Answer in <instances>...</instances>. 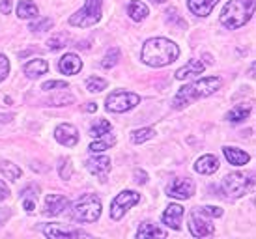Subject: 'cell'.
<instances>
[{
    "label": "cell",
    "instance_id": "obj_1",
    "mask_svg": "<svg viewBox=\"0 0 256 239\" xmlns=\"http://www.w3.org/2000/svg\"><path fill=\"white\" fill-rule=\"evenodd\" d=\"M180 56L178 45L166 38H152L144 43L140 58L150 68H164Z\"/></svg>",
    "mask_w": 256,
    "mask_h": 239
},
{
    "label": "cell",
    "instance_id": "obj_2",
    "mask_svg": "<svg viewBox=\"0 0 256 239\" xmlns=\"http://www.w3.org/2000/svg\"><path fill=\"white\" fill-rule=\"evenodd\" d=\"M220 78L219 77H204L194 80L192 84H187L184 88H180L176 98L172 101V106L174 108H184L185 105H191L192 101L202 98H208L212 96L214 92H217L220 88Z\"/></svg>",
    "mask_w": 256,
    "mask_h": 239
},
{
    "label": "cell",
    "instance_id": "obj_3",
    "mask_svg": "<svg viewBox=\"0 0 256 239\" xmlns=\"http://www.w3.org/2000/svg\"><path fill=\"white\" fill-rule=\"evenodd\" d=\"M254 12V0H230L222 14H220V24L228 30L242 28L247 24Z\"/></svg>",
    "mask_w": 256,
    "mask_h": 239
},
{
    "label": "cell",
    "instance_id": "obj_4",
    "mask_svg": "<svg viewBox=\"0 0 256 239\" xmlns=\"http://www.w3.org/2000/svg\"><path fill=\"white\" fill-rule=\"evenodd\" d=\"M101 217V200L96 194H84L73 206V218L78 222H96Z\"/></svg>",
    "mask_w": 256,
    "mask_h": 239
},
{
    "label": "cell",
    "instance_id": "obj_5",
    "mask_svg": "<svg viewBox=\"0 0 256 239\" xmlns=\"http://www.w3.org/2000/svg\"><path fill=\"white\" fill-rule=\"evenodd\" d=\"M101 4H103V0H86L84 6L70 17V24L78 26V28L94 26L101 19Z\"/></svg>",
    "mask_w": 256,
    "mask_h": 239
},
{
    "label": "cell",
    "instance_id": "obj_6",
    "mask_svg": "<svg viewBox=\"0 0 256 239\" xmlns=\"http://www.w3.org/2000/svg\"><path fill=\"white\" fill-rule=\"evenodd\" d=\"M138 101L140 98L133 94V92H128V90H116L112 92L110 96L107 98L105 101V105H107V110L108 112H126L129 108H133V106L138 105Z\"/></svg>",
    "mask_w": 256,
    "mask_h": 239
},
{
    "label": "cell",
    "instance_id": "obj_7",
    "mask_svg": "<svg viewBox=\"0 0 256 239\" xmlns=\"http://www.w3.org/2000/svg\"><path fill=\"white\" fill-rule=\"evenodd\" d=\"M252 176L247 178V174H242V172H234V174H228L224 180H222V189L226 194L234 198H240L243 194H247V190L252 187Z\"/></svg>",
    "mask_w": 256,
    "mask_h": 239
},
{
    "label": "cell",
    "instance_id": "obj_8",
    "mask_svg": "<svg viewBox=\"0 0 256 239\" xmlns=\"http://www.w3.org/2000/svg\"><path fill=\"white\" fill-rule=\"evenodd\" d=\"M140 202V194L135 192V190H122L118 196L112 200V204H110V217L114 220H120L128 210H131L135 204Z\"/></svg>",
    "mask_w": 256,
    "mask_h": 239
},
{
    "label": "cell",
    "instance_id": "obj_9",
    "mask_svg": "<svg viewBox=\"0 0 256 239\" xmlns=\"http://www.w3.org/2000/svg\"><path fill=\"white\" fill-rule=\"evenodd\" d=\"M189 230L192 238H206V236H214L215 226L200 210H192L189 213Z\"/></svg>",
    "mask_w": 256,
    "mask_h": 239
},
{
    "label": "cell",
    "instance_id": "obj_10",
    "mask_svg": "<svg viewBox=\"0 0 256 239\" xmlns=\"http://www.w3.org/2000/svg\"><path fill=\"white\" fill-rule=\"evenodd\" d=\"M166 194L170 198L178 200H187L194 194V183L189 178H176L166 185Z\"/></svg>",
    "mask_w": 256,
    "mask_h": 239
},
{
    "label": "cell",
    "instance_id": "obj_11",
    "mask_svg": "<svg viewBox=\"0 0 256 239\" xmlns=\"http://www.w3.org/2000/svg\"><path fill=\"white\" fill-rule=\"evenodd\" d=\"M86 168L90 170L94 176L100 178L101 182H107V176L112 168V164H110V159L103 155V157H90L86 161Z\"/></svg>",
    "mask_w": 256,
    "mask_h": 239
},
{
    "label": "cell",
    "instance_id": "obj_12",
    "mask_svg": "<svg viewBox=\"0 0 256 239\" xmlns=\"http://www.w3.org/2000/svg\"><path fill=\"white\" fill-rule=\"evenodd\" d=\"M54 138H56L60 144H64L68 148H73L78 142V131L77 127L72 126V124H62L54 129Z\"/></svg>",
    "mask_w": 256,
    "mask_h": 239
},
{
    "label": "cell",
    "instance_id": "obj_13",
    "mask_svg": "<svg viewBox=\"0 0 256 239\" xmlns=\"http://www.w3.org/2000/svg\"><path fill=\"white\" fill-rule=\"evenodd\" d=\"M68 208H70V200L64 194H49L45 200V215H49V217L62 215Z\"/></svg>",
    "mask_w": 256,
    "mask_h": 239
},
{
    "label": "cell",
    "instance_id": "obj_14",
    "mask_svg": "<svg viewBox=\"0 0 256 239\" xmlns=\"http://www.w3.org/2000/svg\"><path fill=\"white\" fill-rule=\"evenodd\" d=\"M185 215V210L180 204H170L163 213V222L166 226H170L174 230H180L182 226V218Z\"/></svg>",
    "mask_w": 256,
    "mask_h": 239
},
{
    "label": "cell",
    "instance_id": "obj_15",
    "mask_svg": "<svg viewBox=\"0 0 256 239\" xmlns=\"http://www.w3.org/2000/svg\"><path fill=\"white\" fill-rule=\"evenodd\" d=\"M43 234L47 238H90V234L80 232V230H66V228H60L58 224H45L43 226Z\"/></svg>",
    "mask_w": 256,
    "mask_h": 239
},
{
    "label": "cell",
    "instance_id": "obj_16",
    "mask_svg": "<svg viewBox=\"0 0 256 239\" xmlns=\"http://www.w3.org/2000/svg\"><path fill=\"white\" fill-rule=\"evenodd\" d=\"M58 70L62 71L64 75H77L78 71L82 70V60L73 54V52H68L66 56H62V60L58 62Z\"/></svg>",
    "mask_w": 256,
    "mask_h": 239
},
{
    "label": "cell",
    "instance_id": "obj_17",
    "mask_svg": "<svg viewBox=\"0 0 256 239\" xmlns=\"http://www.w3.org/2000/svg\"><path fill=\"white\" fill-rule=\"evenodd\" d=\"M194 170H196L198 174H206V176L215 174V172L219 170V159L212 154L202 155L198 161H196V164H194Z\"/></svg>",
    "mask_w": 256,
    "mask_h": 239
},
{
    "label": "cell",
    "instance_id": "obj_18",
    "mask_svg": "<svg viewBox=\"0 0 256 239\" xmlns=\"http://www.w3.org/2000/svg\"><path fill=\"white\" fill-rule=\"evenodd\" d=\"M224 152V157H226L228 162H232L234 166H243V164H247L250 161V155L247 152H243L240 148H232V146H224L222 148Z\"/></svg>",
    "mask_w": 256,
    "mask_h": 239
},
{
    "label": "cell",
    "instance_id": "obj_19",
    "mask_svg": "<svg viewBox=\"0 0 256 239\" xmlns=\"http://www.w3.org/2000/svg\"><path fill=\"white\" fill-rule=\"evenodd\" d=\"M38 196H40V187L36 185H28L21 190V198H22V208L26 210V213H32L36 210V202Z\"/></svg>",
    "mask_w": 256,
    "mask_h": 239
},
{
    "label": "cell",
    "instance_id": "obj_20",
    "mask_svg": "<svg viewBox=\"0 0 256 239\" xmlns=\"http://www.w3.org/2000/svg\"><path fill=\"white\" fill-rule=\"evenodd\" d=\"M204 70H206V66L200 62V60H189L184 68H180V70L176 71V78H178V80H184V78L192 77V75H200Z\"/></svg>",
    "mask_w": 256,
    "mask_h": 239
},
{
    "label": "cell",
    "instance_id": "obj_21",
    "mask_svg": "<svg viewBox=\"0 0 256 239\" xmlns=\"http://www.w3.org/2000/svg\"><path fill=\"white\" fill-rule=\"evenodd\" d=\"M217 2L219 0H189V10H191V14L198 15V17H206L212 14Z\"/></svg>",
    "mask_w": 256,
    "mask_h": 239
},
{
    "label": "cell",
    "instance_id": "obj_22",
    "mask_svg": "<svg viewBox=\"0 0 256 239\" xmlns=\"http://www.w3.org/2000/svg\"><path fill=\"white\" fill-rule=\"evenodd\" d=\"M49 70V64L45 62L43 58H36V60H30L28 64H24V75H28V77H40V75H45Z\"/></svg>",
    "mask_w": 256,
    "mask_h": 239
},
{
    "label": "cell",
    "instance_id": "obj_23",
    "mask_svg": "<svg viewBox=\"0 0 256 239\" xmlns=\"http://www.w3.org/2000/svg\"><path fill=\"white\" fill-rule=\"evenodd\" d=\"M150 238H166V232L161 230L159 226L152 224V222H144L136 230V239H150Z\"/></svg>",
    "mask_w": 256,
    "mask_h": 239
},
{
    "label": "cell",
    "instance_id": "obj_24",
    "mask_svg": "<svg viewBox=\"0 0 256 239\" xmlns=\"http://www.w3.org/2000/svg\"><path fill=\"white\" fill-rule=\"evenodd\" d=\"M128 14L133 21L138 22V21H142V19H146V15H148V6L142 4L140 0H131L128 6Z\"/></svg>",
    "mask_w": 256,
    "mask_h": 239
},
{
    "label": "cell",
    "instance_id": "obj_25",
    "mask_svg": "<svg viewBox=\"0 0 256 239\" xmlns=\"http://www.w3.org/2000/svg\"><path fill=\"white\" fill-rule=\"evenodd\" d=\"M17 15L21 19H34V17L40 15V10H38V6L32 0H21L19 6H17Z\"/></svg>",
    "mask_w": 256,
    "mask_h": 239
},
{
    "label": "cell",
    "instance_id": "obj_26",
    "mask_svg": "<svg viewBox=\"0 0 256 239\" xmlns=\"http://www.w3.org/2000/svg\"><path fill=\"white\" fill-rule=\"evenodd\" d=\"M250 114V105H236L230 112L226 114V120L232 124H240L243 120H247Z\"/></svg>",
    "mask_w": 256,
    "mask_h": 239
},
{
    "label": "cell",
    "instance_id": "obj_27",
    "mask_svg": "<svg viewBox=\"0 0 256 239\" xmlns=\"http://www.w3.org/2000/svg\"><path fill=\"white\" fill-rule=\"evenodd\" d=\"M110 129H112L110 122L101 118L92 126V129H90V136H92V138H101V136H105V134L110 133Z\"/></svg>",
    "mask_w": 256,
    "mask_h": 239
},
{
    "label": "cell",
    "instance_id": "obj_28",
    "mask_svg": "<svg viewBox=\"0 0 256 239\" xmlns=\"http://www.w3.org/2000/svg\"><path fill=\"white\" fill-rule=\"evenodd\" d=\"M0 172H2L8 180H12V182L19 180V178H21V174H22V170L19 168L17 164H14V162H10V161L0 162Z\"/></svg>",
    "mask_w": 256,
    "mask_h": 239
},
{
    "label": "cell",
    "instance_id": "obj_29",
    "mask_svg": "<svg viewBox=\"0 0 256 239\" xmlns=\"http://www.w3.org/2000/svg\"><path fill=\"white\" fill-rule=\"evenodd\" d=\"M156 136V129H152V127H144V129H136L131 133V140L135 142V144H142V142L150 140V138H154Z\"/></svg>",
    "mask_w": 256,
    "mask_h": 239
},
{
    "label": "cell",
    "instance_id": "obj_30",
    "mask_svg": "<svg viewBox=\"0 0 256 239\" xmlns=\"http://www.w3.org/2000/svg\"><path fill=\"white\" fill-rule=\"evenodd\" d=\"M114 144H116V138L108 133L107 140H101V138H98V142H92V144H90V152H92V154H101V152L108 150L110 146H114Z\"/></svg>",
    "mask_w": 256,
    "mask_h": 239
},
{
    "label": "cell",
    "instance_id": "obj_31",
    "mask_svg": "<svg viewBox=\"0 0 256 239\" xmlns=\"http://www.w3.org/2000/svg\"><path fill=\"white\" fill-rule=\"evenodd\" d=\"M107 88V80L100 77H88L86 78V90L92 92V94H100Z\"/></svg>",
    "mask_w": 256,
    "mask_h": 239
},
{
    "label": "cell",
    "instance_id": "obj_32",
    "mask_svg": "<svg viewBox=\"0 0 256 239\" xmlns=\"http://www.w3.org/2000/svg\"><path fill=\"white\" fill-rule=\"evenodd\" d=\"M68 42H70V36L66 34V32H58V34H54L49 40V49L50 50L62 49V47H66V45H68Z\"/></svg>",
    "mask_w": 256,
    "mask_h": 239
},
{
    "label": "cell",
    "instance_id": "obj_33",
    "mask_svg": "<svg viewBox=\"0 0 256 239\" xmlns=\"http://www.w3.org/2000/svg\"><path fill=\"white\" fill-rule=\"evenodd\" d=\"M118 60H120V49H116V47H114V49H110L107 54H105V58H103L101 66H103L105 70H110L112 66H116V64H118Z\"/></svg>",
    "mask_w": 256,
    "mask_h": 239
},
{
    "label": "cell",
    "instance_id": "obj_34",
    "mask_svg": "<svg viewBox=\"0 0 256 239\" xmlns=\"http://www.w3.org/2000/svg\"><path fill=\"white\" fill-rule=\"evenodd\" d=\"M58 172H60V178H62V180H70L73 174L72 161L66 159V157H62V159H60V164H58Z\"/></svg>",
    "mask_w": 256,
    "mask_h": 239
},
{
    "label": "cell",
    "instance_id": "obj_35",
    "mask_svg": "<svg viewBox=\"0 0 256 239\" xmlns=\"http://www.w3.org/2000/svg\"><path fill=\"white\" fill-rule=\"evenodd\" d=\"M200 211H202L206 217H212V218L222 217V210L217 208V206H204V208H200Z\"/></svg>",
    "mask_w": 256,
    "mask_h": 239
},
{
    "label": "cell",
    "instance_id": "obj_36",
    "mask_svg": "<svg viewBox=\"0 0 256 239\" xmlns=\"http://www.w3.org/2000/svg\"><path fill=\"white\" fill-rule=\"evenodd\" d=\"M166 21L170 22V24H174V22H178L180 28H185V26H187L184 19H182V17L178 15V10H168V12H166Z\"/></svg>",
    "mask_w": 256,
    "mask_h": 239
},
{
    "label": "cell",
    "instance_id": "obj_37",
    "mask_svg": "<svg viewBox=\"0 0 256 239\" xmlns=\"http://www.w3.org/2000/svg\"><path fill=\"white\" fill-rule=\"evenodd\" d=\"M50 26H52V19L45 17V19H42L40 22H32V24H30V30H32V32H38V30L42 32V30H47V28H50Z\"/></svg>",
    "mask_w": 256,
    "mask_h": 239
},
{
    "label": "cell",
    "instance_id": "obj_38",
    "mask_svg": "<svg viewBox=\"0 0 256 239\" xmlns=\"http://www.w3.org/2000/svg\"><path fill=\"white\" fill-rule=\"evenodd\" d=\"M54 88H62V90H68V82L66 80H49V82H45L42 86V90L49 92V90H54Z\"/></svg>",
    "mask_w": 256,
    "mask_h": 239
},
{
    "label": "cell",
    "instance_id": "obj_39",
    "mask_svg": "<svg viewBox=\"0 0 256 239\" xmlns=\"http://www.w3.org/2000/svg\"><path fill=\"white\" fill-rule=\"evenodd\" d=\"M72 101H73V98L66 90H64V96H56V98L50 99V103H52V105H56V106L68 105V103H72Z\"/></svg>",
    "mask_w": 256,
    "mask_h": 239
},
{
    "label": "cell",
    "instance_id": "obj_40",
    "mask_svg": "<svg viewBox=\"0 0 256 239\" xmlns=\"http://www.w3.org/2000/svg\"><path fill=\"white\" fill-rule=\"evenodd\" d=\"M8 73H10V62L4 54H0V82L8 77Z\"/></svg>",
    "mask_w": 256,
    "mask_h": 239
},
{
    "label": "cell",
    "instance_id": "obj_41",
    "mask_svg": "<svg viewBox=\"0 0 256 239\" xmlns=\"http://www.w3.org/2000/svg\"><path fill=\"white\" fill-rule=\"evenodd\" d=\"M135 182L138 183V185H144V183H148V174L144 172V170H135Z\"/></svg>",
    "mask_w": 256,
    "mask_h": 239
},
{
    "label": "cell",
    "instance_id": "obj_42",
    "mask_svg": "<svg viewBox=\"0 0 256 239\" xmlns=\"http://www.w3.org/2000/svg\"><path fill=\"white\" fill-rule=\"evenodd\" d=\"M10 196V189H8V185L2 180H0V200H6Z\"/></svg>",
    "mask_w": 256,
    "mask_h": 239
},
{
    "label": "cell",
    "instance_id": "obj_43",
    "mask_svg": "<svg viewBox=\"0 0 256 239\" xmlns=\"http://www.w3.org/2000/svg\"><path fill=\"white\" fill-rule=\"evenodd\" d=\"M0 12L4 15H8L12 12V0H2V4H0Z\"/></svg>",
    "mask_w": 256,
    "mask_h": 239
},
{
    "label": "cell",
    "instance_id": "obj_44",
    "mask_svg": "<svg viewBox=\"0 0 256 239\" xmlns=\"http://www.w3.org/2000/svg\"><path fill=\"white\" fill-rule=\"evenodd\" d=\"M10 215H12V211L10 210H6V208H2V210H0V226L4 224L8 218H10Z\"/></svg>",
    "mask_w": 256,
    "mask_h": 239
},
{
    "label": "cell",
    "instance_id": "obj_45",
    "mask_svg": "<svg viewBox=\"0 0 256 239\" xmlns=\"http://www.w3.org/2000/svg\"><path fill=\"white\" fill-rule=\"evenodd\" d=\"M86 110H88V112H96V110H98V105H96V103H88V105H86Z\"/></svg>",
    "mask_w": 256,
    "mask_h": 239
},
{
    "label": "cell",
    "instance_id": "obj_46",
    "mask_svg": "<svg viewBox=\"0 0 256 239\" xmlns=\"http://www.w3.org/2000/svg\"><path fill=\"white\" fill-rule=\"evenodd\" d=\"M154 2H156V4H164L166 0H154Z\"/></svg>",
    "mask_w": 256,
    "mask_h": 239
}]
</instances>
